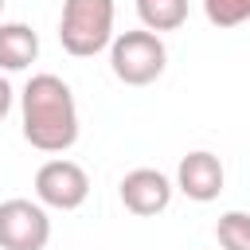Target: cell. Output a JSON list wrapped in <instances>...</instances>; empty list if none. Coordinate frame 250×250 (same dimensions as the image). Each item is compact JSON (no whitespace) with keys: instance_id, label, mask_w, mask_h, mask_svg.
I'll list each match as a JSON object with an SVG mask.
<instances>
[{"instance_id":"cell-13","label":"cell","mask_w":250,"mask_h":250,"mask_svg":"<svg viewBox=\"0 0 250 250\" xmlns=\"http://www.w3.org/2000/svg\"><path fill=\"white\" fill-rule=\"evenodd\" d=\"M4 4H8V0H0V12H4Z\"/></svg>"},{"instance_id":"cell-7","label":"cell","mask_w":250,"mask_h":250,"mask_svg":"<svg viewBox=\"0 0 250 250\" xmlns=\"http://www.w3.org/2000/svg\"><path fill=\"white\" fill-rule=\"evenodd\" d=\"M223 184H227V172H223V160H219L215 152L195 148V152L180 156L176 188H180L188 199H195V203H211V199H219Z\"/></svg>"},{"instance_id":"cell-5","label":"cell","mask_w":250,"mask_h":250,"mask_svg":"<svg viewBox=\"0 0 250 250\" xmlns=\"http://www.w3.org/2000/svg\"><path fill=\"white\" fill-rule=\"evenodd\" d=\"M90 195V176L82 164L66 160V156H55L47 164H39L35 172V199L43 207H55V211H78Z\"/></svg>"},{"instance_id":"cell-6","label":"cell","mask_w":250,"mask_h":250,"mask_svg":"<svg viewBox=\"0 0 250 250\" xmlns=\"http://www.w3.org/2000/svg\"><path fill=\"white\" fill-rule=\"evenodd\" d=\"M172 191H176L172 180H168L164 172H156V168H133V172H125L121 184H117V195H121L125 211L137 215V219H152V215L168 211Z\"/></svg>"},{"instance_id":"cell-3","label":"cell","mask_w":250,"mask_h":250,"mask_svg":"<svg viewBox=\"0 0 250 250\" xmlns=\"http://www.w3.org/2000/svg\"><path fill=\"white\" fill-rule=\"evenodd\" d=\"M168 66V47L156 31L137 27V31H121L109 43V70L117 82L125 86H148L164 74Z\"/></svg>"},{"instance_id":"cell-8","label":"cell","mask_w":250,"mask_h":250,"mask_svg":"<svg viewBox=\"0 0 250 250\" xmlns=\"http://www.w3.org/2000/svg\"><path fill=\"white\" fill-rule=\"evenodd\" d=\"M39 59V35L31 23H0V70H27Z\"/></svg>"},{"instance_id":"cell-12","label":"cell","mask_w":250,"mask_h":250,"mask_svg":"<svg viewBox=\"0 0 250 250\" xmlns=\"http://www.w3.org/2000/svg\"><path fill=\"white\" fill-rule=\"evenodd\" d=\"M8 109H12V86H8V78L0 74V121L8 117Z\"/></svg>"},{"instance_id":"cell-11","label":"cell","mask_w":250,"mask_h":250,"mask_svg":"<svg viewBox=\"0 0 250 250\" xmlns=\"http://www.w3.org/2000/svg\"><path fill=\"white\" fill-rule=\"evenodd\" d=\"M203 16L215 27H238L250 20V0H203Z\"/></svg>"},{"instance_id":"cell-1","label":"cell","mask_w":250,"mask_h":250,"mask_svg":"<svg viewBox=\"0 0 250 250\" xmlns=\"http://www.w3.org/2000/svg\"><path fill=\"white\" fill-rule=\"evenodd\" d=\"M23 141L39 152H66L78 141V102L59 74H31L20 94Z\"/></svg>"},{"instance_id":"cell-2","label":"cell","mask_w":250,"mask_h":250,"mask_svg":"<svg viewBox=\"0 0 250 250\" xmlns=\"http://www.w3.org/2000/svg\"><path fill=\"white\" fill-rule=\"evenodd\" d=\"M113 0H62L59 43L74 59H94L113 43Z\"/></svg>"},{"instance_id":"cell-4","label":"cell","mask_w":250,"mask_h":250,"mask_svg":"<svg viewBox=\"0 0 250 250\" xmlns=\"http://www.w3.org/2000/svg\"><path fill=\"white\" fill-rule=\"evenodd\" d=\"M51 219L39 199H4L0 203V250H47Z\"/></svg>"},{"instance_id":"cell-10","label":"cell","mask_w":250,"mask_h":250,"mask_svg":"<svg viewBox=\"0 0 250 250\" xmlns=\"http://www.w3.org/2000/svg\"><path fill=\"white\" fill-rule=\"evenodd\" d=\"M215 238L223 250H250V215L246 211H223L215 223Z\"/></svg>"},{"instance_id":"cell-9","label":"cell","mask_w":250,"mask_h":250,"mask_svg":"<svg viewBox=\"0 0 250 250\" xmlns=\"http://www.w3.org/2000/svg\"><path fill=\"white\" fill-rule=\"evenodd\" d=\"M137 16H141V27L156 31V35L176 31L188 20V0H137Z\"/></svg>"}]
</instances>
